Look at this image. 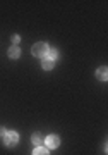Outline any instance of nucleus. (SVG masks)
<instances>
[{
	"label": "nucleus",
	"mask_w": 108,
	"mask_h": 155,
	"mask_svg": "<svg viewBox=\"0 0 108 155\" xmlns=\"http://www.w3.org/2000/svg\"><path fill=\"white\" fill-rule=\"evenodd\" d=\"M12 41H14V45H16V43H19V41H21V38H19L17 35H14V36H12Z\"/></svg>",
	"instance_id": "9d476101"
},
{
	"label": "nucleus",
	"mask_w": 108,
	"mask_h": 155,
	"mask_svg": "<svg viewBox=\"0 0 108 155\" xmlns=\"http://www.w3.org/2000/svg\"><path fill=\"white\" fill-rule=\"evenodd\" d=\"M5 133H7V131H5V127H2V126H0V136H4Z\"/></svg>",
	"instance_id": "9b49d317"
},
{
	"label": "nucleus",
	"mask_w": 108,
	"mask_h": 155,
	"mask_svg": "<svg viewBox=\"0 0 108 155\" xmlns=\"http://www.w3.org/2000/svg\"><path fill=\"white\" fill-rule=\"evenodd\" d=\"M33 155H50L48 153V150H45V148H41V147H38V148L34 150V153Z\"/></svg>",
	"instance_id": "6e6552de"
},
{
	"label": "nucleus",
	"mask_w": 108,
	"mask_h": 155,
	"mask_svg": "<svg viewBox=\"0 0 108 155\" xmlns=\"http://www.w3.org/2000/svg\"><path fill=\"white\" fill-rule=\"evenodd\" d=\"M48 52H50L48 45H46V43H41V41H40V43H36V45H33V48H31V54H33V55H34V57H41V59L48 55Z\"/></svg>",
	"instance_id": "f257e3e1"
},
{
	"label": "nucleus",
	"mask_w": 108,
	"mask_h": 155,
	"mask_svg": "<svg viewBox=\"0 0 108 155\" xmlns=\"http://www.w3.org/2000/svg\"><path fill=\"white\" fill-rule=\"evenodd\" d=\"M59 143H60V140H59V136H55V134H50L48 138H46V147H48V148H57Z\"/></svg>",
	"instance_id": "7ed1b4c3"
},
{
	"label": "nucleus",
	"mask_w": 108,
	"mask_h": 155,
	"mask_svg": "<svg viewBox=\"0 0 108 155\" xmlns=\"http://www.w3.org/2000/svg\"><path fill=\"white\" fill-rule=\"evenodd\" d=\"M106 67H100V69H98V72H96V76L100 78V79H101V81H106Z\"/></svg>",
	"instance_id": "0eeeda50"
},
{
	"label": "nucleus",
	"mask_w": 108,
	"mask_h": 155,
	"mask_svg": "<svg viewBox=\"0 0 108 155\" xmlns=\"http://www.w3.org/2000/svg\"><path fill=\"white\" fill-rule=\"evenodd\" d=\"M33 143L36 145V147H41V145H43V136L40 133H34L33 134Z\"/></svg>",
	"instance_id": "423d86ee"
},
{
	"label": "nucleus",
	"mask_w": 108,
	"mask_h": 155,
	"mask_svg": "<svg viewBox=\"0 0 108 155\" xmlns=\"http://www.w3.org/2000/svg\"><path fill=\"white\" fill-rule=\"evenodd\" d=\"M17 141H19V136H17L16 131H7L4 134V143L7 147H14V145H17Z\"/></svg>",
	"instance_id": "f03ea898"
},
{
	"label": "nucleus",
	"mask_w": 108,
	"mask_h": 155,
	"mask_svg": "<svg viewBox=\"0 0 108 155\" xmlns=\"http://www.w3.org/2000/svg\"><path fill=\"white\" fill-rule=\"evenodd\" d=\"M19 55H21L19 47H17V45H12L11 48H9V57H11V59H19Z\"/></svg>",
	"instance_id": "20e7f679"
},
{
	"label": "nucleus",
	"mask_w": 108,
	"mask_h": 155,
	"mask_svg": "<svg viewBox=\"0 0 108 155\" xmlns=\"http://www.w3.org/2000/svg\"><path fill=\"white\" fill-rule=\"evenodd\" d=\"M59 57V54H57V50H50L48 52V59H52V61H55Z\"/></svg>",
	"instance_id": "1a4fd4ad"
},
{
	"label": "nucleus",
	"mask_w": 108,
	"mask_h": 155,
	"mask_svg": "<svg viewBox=\"0 0 108 155\" xmlns=\"http://www.w3.org/2000/svg\"><path fill=\"white\" fill-rule=\"evenodd\" d=\"M53 66H55V61H52L48 57H43V69L50 71V69H53Z\"/></svg>",
	"instance_id": "39448f33"
}]
</instances>
